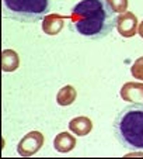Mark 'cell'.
<instances>
[{
	"instance_id": "6da1fadb",
	"label": "cell",
	"mask_w": 143,
	"mask_h": 159,
	"mask_svg": "<svg viewBox=\"0 0 143 159\" xmlns=\"http://www.w3.org/2000/svg\"><path fill=\"white\" fill-rule=\"evenodd\" d=\"M69 20L76 34L90 39L104 38L116 27L115 13L105 0H80L73 7Z\"/></svg>"
},
{
	"instance_id": "7a4b0ae2",
	"label": "cell",
	"mask_w": 143,
	"mask_h": 159,
	"mask_svg": "<svg viewBox=\"0 0 143 159\" xmlns=\"http://www.w3.org/2000/svg\"><path fill=\"white\" fill-rule=\"evenodd\" d=\"M116 139L125 148L143 149V104L126 106L114 121Z\"/></svg>"
},
{
	"instance_id": "3957f363",
	"label": "cell",
	"mask_w": 143,
	"mask_h": 159,
	"mask_svg": "<svg viewBox=\"0 0 143 159\" xmlns=\"http://www.w3.org/2000/svg\"><path fill=\"white\" fill-rule=\"evenodd\" d=\"M51 10V0H3V16L18 23H37Z\"/></svg>"
},
{
	"instance_id": "277c9868",
	"label": "cell",
	"mask_w": 143,
	"mask_h": 159,
	"mask_svg": "<svg viewBox=\"0 0 143 159\" xmlns=\"http://www.w3.org/2000/svg\"><path fill=\"white\" fill-rule=\"evenodd\" d=\"M44 145V135L39 131H31L27 135H24V138L17 145V152L24 158L32 156L38 152Z\"/></svg>"
},
{
	"instance_id": "5b68a950",
	"label": "cell",
	"mask_w": 143,
	"mask_h": 159,
	"mask_svg": "<svg viewBox=\"0 0 143 159\" xmlns=\"http://www.w3.org/2000/svg\"><path fill=\"white\" fill-rule=\"evenodd\" d=\"M137 17L131 11H125L116 17V31L119 35L124 38H131L136 35L139 24H137Z\"/></svg>"
},
{
	"instance_id": "8992f818",
	"label": "cell",
	"mask_w": 143,
	"mask_h": 159,
	"mask_svg": "<svg viewBox=\"0 0 143 159\" xmlns=\"http://www.w3.org/2000/svg\"><path fill=\"white\" fill-rule=\"evenodd\" d=\"M121 97L125 102L135 104H143V83L140 82H126L121 87Z\"/></svg>"
},
{
	"instance_id": "52a82bcc",
	"label": "cell",
	"mask_w": 143,
	"mask_h": 159,
	"mask_svg": "<svg viewBox=\"0 0 143 159\" xmlns=\"http://www.w3.org/2000/svg\"><path fill=\"white\" fill-rule=\"evenodd\" d=\"M65 27V17L56 13H51L44 17L42 21V31L46 35H58Z\"/></svg>"
},
{
	"instance_id": "ba28073f",
	"label": "cell",
	"mask_w": 143,
	"mask_h": 159,
	"mask_svg": "<svg viewBox=\"0 0 143 159\" xmlns=\"http://www.w3.org/2000/svg\"><path fill=\"white\" fill-rule=\"evenodd\" d=\"M69 129L75 135H79V137H86L91 132L93 129V123L89 117H84V116H80V117H75L73 120H70L69 123Z\"/></svg>"
},
{
	"instance_id": "9c48e42d",
	"label": "cell",
	"mask_w": 143,
	"mask_h": 159,
	"mask_svg": "<svg viewBox=\"0 0 143 159\" xmlns=\"http://www.w3.org/2000/svg\"><path fill=\"white\" fill-rule=\"evenodd\" d=\"M76 147V138L69 132H60L54 139V148L60 153L70 152Z\"/></svg>"
},
{
	"instance_id": "30bf717a",
	"label": "cell",
	"mask_w": 143,
	"mask_h": 159,
	"mask_svg": "<svg viewBox=\"0 0 143 159\" xmlns=\"http://www.w3.org/2000/svg\"><path fill=\"white\" fill-rule=\"evenodd\" d=\"M20 58L18 54L13 49H4L2 51V70L3 72H14L18 69Z\"/></svg>"
},
{
	"instance_id": "8fae6325",
	"label": "cell",
	"mask_w": 143,
	"mask_h": 159,
	"mask_svg": "<svg viewBox=\"0 0 143 159\" xmlns=\"http://www.w3.org/2000/svg\"><path fill=\"white\" fill-rule=\"evenodd\" d=\"M76 97H77V92H76V89L73 86H70V84H67V86H63L62 89L58 92L56 94V102L59 106H63V107H66V106H70L75 103Z\"/></svg>"
},
{
	"instance_id": "7c38bea8",
	"label": "cell",
	"mask_w": 143,
	"mask_h": 159,
	"mask_svg": "<svg viewBox=\"0 0 143 159\" xmlns=\"http://www.w3.org/2000/svg\"><path fill=\"white\" fill-rule=\"evenodd\" d=\"M105 2H107V4L114 13H121L122 14V13H125L128 10V4H129L128 0H105Z\"/></svg>"
},
{
	"instance_id": "4fadbf2b",
	"label": "cell",
	"mask_w": 143,
	"mask_h": 159,
	"mask_svg": "<svg viewBox=\"0 0 143 159\" xmlns=\"http://www.w3.org/2000/svg\"><path fill=\"white\" fill-rule=\"evenodd\" d=\"M131 73L135 79L143 82V57L137 58L131 66Z\"/></svg>"
},
{
	"instance_id": "5bb4252c",
	"label": "cell",
	"mask_w": 143,
	"mask_h": 159,
	"mask_svg": "<svg viewBox=\"0 0 143 159\" xmlns=\"http://www.w3.org/2000/svg\"><path fill=\"white\" fill-rule=\"evenodd\" d=\"M137 34H139V35L143 38V21L139 24V28H137Z\"/></svg>"
}]
</instances>
